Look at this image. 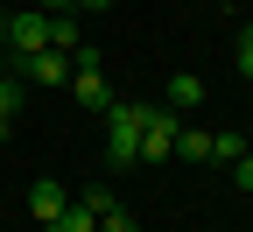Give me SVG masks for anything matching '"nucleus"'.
<instances>
[{
  "instance_id": "nucleus-6",
  "label": "nucleus",
  "mask_w": 253,
  "mask_h": 232,
  "mask_svg": "<svg viewBox=\"0 0 253 232\" xmlns=\"http://www.w3.org/2000/svg\"><path fill=\"white\" fill-rule=\"evenodd\" d=\"M63 204H71V190H63V183H49V176H42L36 190H28V218H36V225H49Z\"/></svg>"
},
{
  "instance_id": "nucleus-4",
  "label": "nucleus",
  "mask_w": 253,
  "mask_h": 232,
  "mask_svg": "<svg viewBox=\"0 0 253 232\" xmlns=\"http://www.w3.org/2000/svg\"><path fill=\"white\" fill-rule=\"evenodd\" d=\"M162 106H169V113H197V106H204V78H197V71H176V78L162 85Z\"/></svg>"
},
{
  "instance_id": "nucleus-16",
  "label": "nucleus",
  "mask_w": 253,
  "mask_h": 232,
  "mask_svg": "<svg viewBox=\"0 0 253 232\" xmlns=\"http://www.w3.org/2000/svg\"><path fill=\"white\" fill-rule=\"evenodd\" d=\"M42 14H78V0H42Z\"/></svg>"
},
{
  "instance_id": "nucleus-10",
  "label": "nucleus",
  "mask_w": 253,
  "mask_h": 232,
  "mask_svg": "<svg viewBox=\"0 0 253 232\" xmlns=\"http://www.w3.org/2000/svg\"><path fill=\"white\" fill-rule=\"evenodd\" d=\"M176 155H183V162H211V134H197V127H176Z\"/></svg>"
},
{
  "instance_id": "nucleus-18",
  "label": "nucleus",
  "mask_w": 253,
  "mask_h": 232,
  "mask_svg": "<svg viewBox=\"0 0 253 232\" xmlns=\"http://www.w3.org/2000/svg\"><path fill=\"white\" fill-rule=\"evenodd\" d=\"M0 71H7V49H0Z\"/></svg>"
},
{
  "instance_id": "nucleus-14",
  "label": "nucleus",
  "mask_w": 253,
  "mask_h": 232,
  "mask_svg": "<svg viewBox=\"0 0 253 232\" xmlns=\"http://www.w3.org/2000/svg\"><path fill=\"white\" fill-rule=\"evenodd\" d=\"M99 232H141V218H134V211H120V204H113V211L99 218Z\"/></svg>"
},
{
  "instance_id": "nucleus-1",
  "label": "nucleus",
  "mask_w": 253,
  "mask_h": 232,
  "mask_svg": "<svg viewBox=\"0 0 253 232\" xmlns=\"http://www.w3.org/2000/svg\"><path fill=\"white\" fill-rule=\"evenodd\" d=\"M141 120H148V106H134V98L106 106V162L113 169H141Z\"/></svg>"
},
{
  "instance_id": "nucleus-13",
  "label": "nucleus",
  "mask_w": 253,
  "mask_h": 232,
  "mask_svg": "<svg viewBox=\"0 0 253 232\" xmlns=\"http://www.w3.org/2000/svg\"><path fill=\"white\" fill-rule=\"evenodd\" d=\"M78 204H91V211H99V218H106V211H113V204H120V197H113V190H106V183H91V190H78Z\"/></svg>"
},
{
  "instance_id": "nucleus-12",
  "label": "nucleus",
  "mask_w": 253,
  "mask_h": 232,
  "mask_svg": "<svg viewBox=\"0 0 253 232\" xmlns=\"http://www.w3.org/2000/svg\"><path fill=\"white\" fill-rule=\"evenodd\" d=\"M232 63H239V78H246V85H253V21H246V28H239V43H232Z\"/></svg>"
},
{
  "instance_id": "nucleus-15",
  "label": "nucleus",
  "mask_w": 253,
  "mask_h": 232,
  "mask_svg": "<svg viewBox=\"0 0 253 232\" xmlns=\"http://www.w3.org/2000/svg\"><path fill=\"white\" fill-rule=\"evenodd\" d=\"M232 183H239V190H246V197H253V148H246V155H239V162H232Z\"/></svg>"
},
{
  "instance_id": "nucleus-2",
  "label": "nucleus",
  "mask_w": 253,
  "mask_h": 232,
  "mask_svg": "<svg viewBox=\"0 0 253 232\" xmlns=\"http://www.w3.org/2000/svg\"><path fill=\"white\" fill-rule=\"evenodd\" d=\"M0 49H7V56L49 49V14H42V7H14V14H0Z\"/></svg>"
},
{
  "instance_id": "nucleus-7",
  "label": "nucleus",
  "mask_w": 253,
  "mask_h": 232,
  "mask_svg": "<svg viewBox=\"0 0 253 232\" xmlns=\"http://www.w3.org/2000/svg\"><path fill=\"white\" fill-rule=\"evenodd\" d=\"M42 232H99V211H91V204H78V197H71V204H63Z\"/></svg>"
},
{
  "instance_id": "nucleus-17",
  "label": "nucleus",
  "mask_w": 253,
  "mask_h": 232,
  "mask_svg": "<svg viewBox=\"0 0 253 232\" xmlns=\"http://www.w3.org/2000/svg\"><path fill=\"white\" fill-rule=\"evenodd\" d=\"M113 7V0H78V14H106Z\"/></svg>"
},
{
  "instance_id": "nucleus-11",
  "label": "nucleus",
  "mask_w": 253,
  "mask_h": 232,
  "mask_svg": "<svg viewBox=\"0 0 253 232\" xmlns=\"http://www.w3.org/2000/svg\"><path fill=\"white\" fill-rule=\"evenodd\" d=\"M21 106H28V85H21L14 71H0V113H7V120H14Z\"/></svg>"
},
{
  "instance_id": "nucleus-3",
  "label": "nucleus",
  "mask_w": 253,
  "mask_h": 232,
  "mask_svg": "<svg viewBox=\"0 0 253 232\" xmlns=\"http://www.w3.org/2000/svg\"><path fill=\"white\" fill-rule=\"evenodd\" d=\"M176 127H183V113L148 106V120H141V169H162V162L176 155Z\"/></svg>"
},
{
  "instance_id": "nucleus-8",
  "label": "nucleus",
  "mask_w": 253,
  "mask_h": 232,
  "mask_svg": "<svg viewBox=\"0 0 253 232\" xmlns=\"http://www.w3.org/2000/svg\"><path fill=\"white\" fill-rule=\"evenodd\" d=\"M239 155H246V134H239V127H218V134H211V162H225V169H232Z\"/></svg>"
},
{
  "instance_id": "nucleus-5",
  "label": "nucleus",
  "mask_w": 253,
  "mask_h": 232,
  "mask_svg": "<svg viewBox=\"0 0 253 232\" xmlns=\"http://www.w3.org/2000/svg\"><path fill=\"white\" fill-rule=\"evenodd\" d=\"M71 98H78V106H91V113H106V106H113L106 71H71Z\"/></svg>"
},
{
  "instance_id": "nucleus-9",
  "label": "nucleus",
  "mask_w": 253,
  "mask_h": 232,
  "mask_svg": "<svg viewBox=\"0 0 253 232\" xmlns=\"http://www.w3.org/2000/svg\"><path fill=\"white\" fill-rule=\"evenodd\" d=\"M84 36H78V14H49V49H63V56H71Z\"/></svg>"
}]
</instances>
